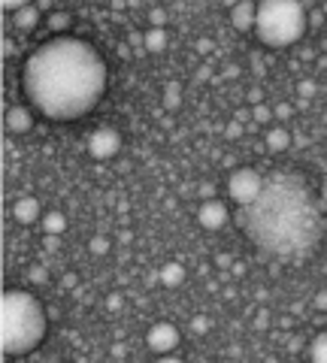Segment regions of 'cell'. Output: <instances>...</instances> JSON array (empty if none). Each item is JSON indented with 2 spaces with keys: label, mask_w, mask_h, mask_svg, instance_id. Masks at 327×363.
I'll return each instance as SVG.
<instances>
[{
  "label": "cell",
  "mask_w": 327,
  "mask_h": 363,
  "mask_svg": "<svg viewBox=\"0 0 327 363\" xmlns=\"http://www.w3.org/2000/svg\"><path fill=\"white\" fill-rule=\"evenodd\" d=\"M252 327H255V330H267V327H270V312L261 309V312L255 315V324H252Z\"/></svg>",
  "instance_id": "1f68e13d"
},
{
  "label": "cell",
  "mask_w": 327,
  "mask_h": 363,
  "mask_svg": "<svg viewBox=\"0 0 327 363\" xmlns=\"http://www.w3.org/2000/svg\"><path fill=\"white\" fill-rule=\"evenodd\" d=\"M255 12H258V6H255L252 0H243V3H237V6L230 9V24H233L240 33H246V30L255 27Z\"/></svg>",
  "instance_id": "9c48e42d"
},
{
  "label": "cell",
  "mask_w": 327,
  "mask_h": 363,
  "mask_svg": "<svg viewBox=\"0 0 327 363\" xmlns=\"http://www.w3.org/2000/svg\"><path fill=\"white\" fill-rule=\"evenodd\" d=\"M179 106H182V85L179 82H167V88H164V109L176 112Z\"/></svg>",
  "instance_id": "2e32d148"
},
{
  "label": "cell",
  "mask_w": 327,
  "mask_h": 363,
  "mask_svg": "<svg viewBox=\"0 0 327 363\" xmlns=\"http://www.w3.org/2000/svg\"><path fill=\"white\" fill-rule=\"evenodd\" d=\"M300 348H303V339H300V336H294V339H288V351H291V354H297Z\"/></svg>",
  "instance_id": "ab89813d"
},
{
  "label": "cell",
  "mask_w": 327,
  "mask_h": 363,
  "mask_svg": "<svg viewBox=\"0 0 327 363\" xmlns=\"http://www.w3.org/2000/svg\"><path fill=\"white\" fill-rule=\"evenodd\" d=\"M27 279H30L33 285H45V282H49V270H45V264H33V267L27 270Z\"/></svg>",
  "instance_id": "7402d4cb"
},
{
  "label": "cell",
  "mask_w": 327,
  "mask_h": 363,
  "mask_svg": "<svg viewBox=\"0 0 327 363\" xmlns=\"http://www.w3.org/2000/svg\"><path fill=\"white\" fill-rule=\"evenodd\" d=\"M197 194H200L203 200H215V185H212V182H200V185H197Z\"/></svg>",
  "instance_id": "4dcf8cb0"
},
{
  "label": "cell",
  "mask_w": 327,
  "mask_h": 363,
  "mask_svg": "<svg viewBox=\"0 0 327 363\" xmlns=\"http://www.w3.org/2000/svg\"><path fill=\"white\" fill-rule=\"evenodd\" d=\"M42 248L45 251H61V236L58 233H45L42 236Z\"/></svg>",
  "instance_id": "83f0119b"
},
{
  "label": "cell",
  "mask_w": 327,
  "mask_h": 363,
  "mask_svg": "<svg viewBox=\"0 0 327 363\" xmlns=\"http://www.w3.org/2000/svg\"><path fill=\"white\" fill-rule=\"evenodd\" d=\"M215 267H218V270H230V267H233V254H230V251H218V254H215Z\"/></svg>",
  "instance_id": "f1b7e54d"
},
{
  "label": "cell",
  "mask_w": 327,
  "mask_h": 363,
  "mask_svg": "<svg viewBox=\"0 0 327 363\" xmlns=\"http://www.w3.org/2000/svg\"><path fill=\"white\" fill-rule=\"evenodd\" d=\"M146 342H149V348L161 357V354H167V351H173V348L179 345V330H176L170 321H161V324H155V327L149 330Z\"/></svg>",
  "instance_id": "52a82bcc"
},
{
  "label": "cell",
  "mask_w": 327,
  "mask_h": 363,
  "mask_svg": "<svg viewBox=\"0 0 327 363\" xmlns=\"http://www.w3.org/2000/svg\"><path fill=\"white\" fill-rule=\"evenodd\" d=\"M309 357L315 363H327V333H318L309 345Z\"/></svg>",
  "instance_id": "d6986e66"
},
{
  "label": "cell",
  "mask_w": 327,
  "mask_h": 363,
  "mask_svg": "<svg viewBox=\"0 0 327 363\" xmlns=\"http://www.w3.org/2000/svg\"><path fill=\"white\" fill-rule=\"evenodd\" d=\"M318 67H321V70H327V58H318Z\"/></svg>",
  "instance_id": "bcb514c9"
},
{
  "label": "cell",
  "mask_w": 327,
  "mask_h": 363,
  "mask_svg": "<svg viewBox=\"0 0 327 363\" xmlns=\"http://www.w3.org/2000/svg\"><path fill=\"white\" fill-rule=\"evenodd\" d=\"M61 288H64V291H76V288H79V276H76V273H64V276H61Z\"/></svg>",
  "instance_id": "f546056e"
},
{
  "label": "cell",
  "mask_w": 327,
  "mask_h": 363,
  "mask_svg": "<svg viewBox=\"0 0 327 363\" xmlns=\"http://www.w3.org/2000/svg\"><path fill=\"white\" fill-rule=\"evenodd\" d=\"M249 209V239L267 254H306L321 236L324 200H312L306 185L294 176H276L264 182L261 197Z\"/></svg>",
  "instance_id": "7a4b0ae2"
},
{
  "label": "cell",
  "mask_w": 327,
  "mask_h": 363,
  "mask_svg": "<svg viewBox=\"0 0 327 363\" xmlns=\"http://www.w3.org/2000/svg\"><path fill=\"white\" fill-rule=\"evenodd\" d=\"M67 230V218H64V212H45L42 215V233H64Z\"/></svg>",
  "instance_id": "e0dca14e"
},
{
  "label": "cell",
  "mask_w": 327,
  "mask_h": 363,
  "mask_svg": "<svg viewBox=\"0 0 327 363\" xmlns=\"http://www.w3.org/2000/svg\"><path fill=\"white\" fill-rule=\"evenodd\" d=\"M12 24H15L21 33H30V30H36V24H39V9L24 3L18 12H12Z\"/></svg>",
  "instance_id": "7c38bea8"
},
{
  "label": "cell",
  "mask_w": 327,
  "mask_h": 363,
  "mask_svg": "<svg viewBox=\"0 0 327 363\" xmlns=\"http://www.w3.org/2000/svg\"><path fill=\"white\" fill-rule=\"evenodd\" d=\"M249 103H252V106H258V103H264V91H261L258 85H255V88H249Z\"/></svg>",
  "instance_id": "8d00e7d4"
},
{
  "label": "cell",
  "mask_w": 327,
  "mask_h": 363,
  "mask_svg": "<svg viewBox=\"0 0 327 363\" xmlns=\"http://www.w3.org/2000/svg\"><path fill=\"white\" fill-rule=\"evenodd\" d=\"M212 48H215V42H212L209 36H203V39H197V51H200V55H209Z\"/></svg>",
  "instance_id": "d590c367"
},
{
  "label": "cell",
  "mask_w": 327,
  "mask_h": 363,
  "mask_svg": "<svg viewBox=\"0 0 327 363\" xmlns=\"http://www.w3.org/2000/svg\"><path fill=\"white\" fill-rule=\"evenodd\" d=\"M209 327H212V321H209L206 315H197V318H191V330H194L197 336H203V333H206Z\"/></svg>",
  "instance_id": "cb8c5ba5"
},
{
  "label": "cell",
  "mask_w": 327,
  "mask_h": 363,
  "mask_svg": "<svg viewBox=\"0 0 327 363\" xmlns=\"http://www.w3.org/2000/svg\"><path fill=\"white\" fill-rule=\"evenodd\" d=\"M12 215H15V221H21V224L36 221V218H39V200H36V197H18V200L12 203Z\"/></svg>",
  "instance_id": "8fae6325"
},
{
  "label": "cell",
  "mask_w": 327,
  "mask_h": 363,
  "mask_svg": "<svg viewBox=\"0 0 327 363\" xmlns=\"http://www.w3.org/2000/svg\"><path fill=\"white\" fill-rule=\"evenodd\" d=\"M106 309H109V312H118V309H121V294H109V297H106Z\"/></svg>",
  "instance_id": "74e56055"
},
{
  "label": "cell",
  "mask_w": 327,
  "mask_h": 363,
  "mask_svg": "<svg viewBox=\"0 0 327 363\" xmlns=\"http://www.w3.org/2000/svg\"><path fill=\"white\" fill-rule=\"evenodd\" d=\"M321 200H324V206H327V179L321 182Z\"/></svg>",
  "instance_id": "f6af8a7d"
},
{
  "label": "cell",
  "mask_w": 327,
  "mask_h": 363,
  "mask_svg": "<svg viewBox=\"0 0 327 363\" xmlns=\"http://www.w3.org/2000/svg\"><path fill=\"white\" fill-rule=\"evenodd\" d=\"M143 36H146V51L161 55V51L167 48V30H164V27H149Z\"/></svg>",
  "instance_id": "9a60e30c"
},
{
  "label": "cell",
  "mask_w": 327,
  "mask_h": 363,
  "mask_svg": "<svg viewBox=\"0 0 327 363\" xmlns=\"http://www.w3.org/2000/svg\"><path fill=\"white\" fill-rule=\"evenodd\" d=\"M197 79H200V82H203V79H209V82H212V70H209V64H203V67L197 70Z\"/></svg>",
  "instance_id": "60d3db41"
},
{
  "label": "cell",
  "mask_w": 327,
  "mask_h": 363,
  "mask_svg": "<svg viewBox=\"0 0 327 363\" xmlns=\"http://www.w3.org/2000/svg\"><path fill=\"white\" fill-rule=\"evenodd\" d=\"M230 273H233V276H237V279H243V276H246V267H243V264H237V261H233V267H230Z\"/></svg>",
  "instance_id": "7bdbcfd3"
},
{
  "label": "cell",
  "mask_w": 327,
  "mask_h": 363,
  "mask_svg": "<svg viewBox=\"0 0 327 363\" xmlns=\"http://www.w3.org/2000/svg\"><path fill=\"white\" fill-rule=\"evenodd\" d=\"M158 282L164 285V288H179L182 282H185V267L182 264H167V267H161V273H158Z\"/></svg>",
  "instance_id": "4fadbf2b"
},
{
  "label": "cell",
  "mask_w": 327,
  "mask_h": 363,
  "mask_svg": "<svg viewBox=\"0 0 327 363\" xmlns=\"http://www.w3.org/2000/svg\"><path fill=\"white\" fill-rule=\"evenodd\" d=\"M109 354H112L115 360H124V357H127V348H124L121 342H112V345H109Z\"/></svg>",
  "instance_id": "836d02e7"
},
{
  "label": "cell",
  "mask_w": 327,
  "mask_h": 363,
  "mask_svg": "<svg viewBox=\"0 0 327 363\" xmlns=\"http://www.w3.org/2000/svg\"><path fill=\"white\" fill-rule=\"evenodd\" d=\"M243 133H246V124H240V121H230V124L224 127V136H227V139H240Z\"/></svg>",
  "instance_id": "4316f807"
},
{
  "label": "cell",
  "mask_w": 327,
  "mask_h": 363,
  "mask_svg": "<svg viewBox=\"0 0 327 363\" xmlns=\"http://www.w3.org/2000/svg\"><path fill=\"white\" fill-rule=\"evenodd\" d=\"M70 24H73V15H70V12H64V9H58V12H52V15H49V30H55V33H58V30H61V33H64V30H70Z\"/></svg>",
  "instance_id": "ac0fdd59"
},
{
  "label": "cell",
  "mask_w": 327,
  "mask_h": 363,
  "mask_svg": "<svg viewBox=\"0 0 327 363\" xmlns=\"http://www.w3.org/2000/svg\"><path fill=\"white\" fill-rule=\"evenodd\" d=\"M321 21H324V15H321V12H312V15H309V24H321Z\"/></svg>",
  "instance_id": "ee69618b"
},
{
  "label": "cell",
  "mask_w": 327,
  "mask_h": 363,
  "mask_svg": "<svg viewBox=\"0 0 327 363\" xmlns=\"http://www.w3.org/2000/svg\"><path fill=\"white\" fill-rule=\"evenodd\" d=\"M252 70H255V76H264V73H267V64H264V55H252Z\"/></svg>",
  "instance_id": "d6a6232c"
},
{
  "label": "cell",
  "mask_w": 327,
  "mask_h": 363,
  "mask_svg": "<svg viewBox=\"0 0 327 363\" xmlns=\"http://www.w3.org/2000/svg\"><path fill=\"white\" fill-rule=\"evenodd\" d=\"M252 121H255V124H270V121H273V109L264 106V103L252 106Z\"/></svg>",
  "instance_id": "44dd1931"
},
{
  "label": "cell",
  "mask_w": 327,
  "mask_h": 363,
  "mask_svg": "<svg viewBox=\"0 0 327 363\" xmlns=\"http://www.w3.org/2000/svg\"><path fill=\"white\" fill-rule=\"evenodd\" d=\"M233 121H240V124H252V109H237Z\"/></svg>",
  "instance_id": "f35d334b"
},
{
  "label": "cell",
  "mask_w": 327,
  "mask_h": 363,
  "mask_svg": "<svg viewBox=\"0 0 327 363\" xmlns=\"http://www.w3.org/2000/svg\"><path fill=\"white\" fill-rule=\"evenodd\" d=\"M224 76H227V79L240 76V67H237V64H227V67H224Z\"/></svg>",
  "instance_id": "b9f144b4"
},
{
  "label": "cell",
  "mask_w": 327,
  "mask_h": 363,
  "mask_svg": "<svg viewBox=\"0 0 327 363\" xmlns=\"http://www.w3.org/2000/svg\"><path fill=\"white\" fill-rule=\"evenodd\" d=\"M88 251H91V254H97V257L109 254V239H106V236H94V239L88 242Z\"/></svg>",
  "instance_id": "603a6c76"
},
{
  "label": "cell",
  "mask_w": 327,
  "mask_h": 363,
  "mask_svg": "<svg viewBox=\"0 0 327 363\" xmlns=\"http://www.w3.org/2000/svg\"><path fill=\"white\" fill-rule=\"evenodd\" d=\"M264 139H267V148H270V151H285V148L291 145V130H285V127H270V130L264 133Z\"/></svg>",
  "instance_id": "5bb4252c"
},
{
  "label": "cell",
  "mask_w": 327,
  "mask_h": 363,
  "mask_svg": "<svg viewBox=\"0 0 327 363\" xmlns=\"http://www.w3.org/2000/svg\"><path fill=\"white\" fill-rule=\"evenodd\" d=\"M49 327V312L27 291H6L0 300V348L3 354L21 357L33 351Z\"/></svg>",
  "instance_id": "3957f363"
},
{
  "label": "cell",
  "mask_w": 327,
  "mask_h": 363,
  "mask_svg": "<svg viewBox=\"0 0 327 363\" xmlns=\"http://www.w3.org/2000/svg\"><path fill=\"white\" fill-rule=\"evenodd\" d=\"M197 221L206 227V230H218L227 224V206L221 200H203L200 212H197Z\"/></svg>",
  "instance_id": "ba28073f"
},
{
  "label": "cell",
  "mask_w": 327,
  "mask_h": 363,
  "mask_svg": "<svg viewBox=\"0 0 327 363\" xmlns=\"http://www.w3.org/2000/svg\"><path fill=\"white\" fill-rule=\"evenodd\" d=\"M294 115V106L291 103H279V106H273V118H279V121H288Z\"/></svg>",
  "instance_id": "d4e9b609"
},
{
  "label": "cell",
  "mask_w": 327,
  "mask_h": 363,
  "mask_svg": "<svg viewBox=\"0 0 327 363\" xmlns=\"http://www.w3.org/2000/svg\"><path fill=\"white\" fill-rule=\"evenodd\" d=\"M227 191H230V197H233L240 206H252V203L261 197V191H264V179H261L258 170H252V167H240V170L230 173Z\"/></svg>",
  "instance_id": "5b68a950"
},
{
  "label": "cell",
  "mask_w": 327,
  "mask_h": 363,
  "mask_svg": "<svg viewBox=\"0 0 327 363\" xmlns=\"http://www.w3.org/2000/svg\"><path fill=\"white\" fill-rule=\"evenodd\" d=\"M309 15L297 0H261L255 12V33L270 48H288L303 39Z\"/></svg>",
  "instance_id": "277c9868"
},
{
  "label": "cell",
  "mask_w": 327,
  "mask_h": 363,
  "mask_svg": "<svg viewBox=\"0 0 327 363\" xmlns=\"http://www.w3.org/2000/svg\"><path fill=\"white\" fill-rule=\"evenodd\" d=\"M149 21H152V27H164V24H167V9H161V6L152 9V12H149Z\"/></svg>",
  "instance_id": "484cf974"
},
{
  "label": "cell",
  "mask_w": 327,
  "mask_h": 363,
  "mask_svg": "<svg viewBox=\"0 0 327 363\" xmlns=\"http://www.w3.org/2000/svg\"><path fill=\"white\" fill-rule=\"evenodd\" d=\"M312 306H315L318 312H327V291H318V294L312 297Z\"/></svg>",
  "instance_id": "e575fe53"
},
{
  "label": "cell",
  "mask_w": 327,
  "mask_h": 363,
  "mask_svg": "<svg viewBox=\"0 0 327 363\" xmlns=\"http://www.w3.org/2000/svg\"><path fill=\"white\" fill-rule=\"evenodd\" d=\"M24 91L52 121H73L97 106L106 91V64L100 51L73 36L42 42L24 61Z\"/></svg>",
  "instance_id": "6da1fadb"
},
{
  "label": "cell",
  "mask_w": 327,
  "mask_h": 363,
  "mask_svg": "<svg viewBox=\"0 0 327 363\" xmlns=\"http://www.w3.org/2000/svg\"><path fill=\"white\" fill-rule=\"evenodd\" d=\"M315 91H318L315 79H300V82H297V97H300V100H312Z\"/></svg>",
  "instance_id": "ffe728a7"
},
{
  "label": "cell",
  "mask_w": 327,
  "mask_h": 363,
  "mask_svg": "<svg viewBox=\"0 0 327 363\" xmlns=\"http://www.w3.org/2000/svg\"><path fill=\"white\" fill-rule=\"evenodd\" d=\"M118 148H121V133H118L115 127H97V130L91 133V139H88V151H91L97 161L115 158Z\"/></svg>",
  "instance_id": "8992f818"
},
{
  "label": "cell",
  "mask_w": 327,
  "mask_h": 363,
  "mask_svg": "<svg viewBox=\"0 0 327 363\" xmlns=\"http://www.w3.org/2000/svg\"><path fill=\"white\" fill-rule=\"evenodd\" d=\"M6 127H9V133H30L33 130V115L24 106H12L6 112Z\"/></svg>",
  "instance_id": "30bf717a"
}]
</instances>
